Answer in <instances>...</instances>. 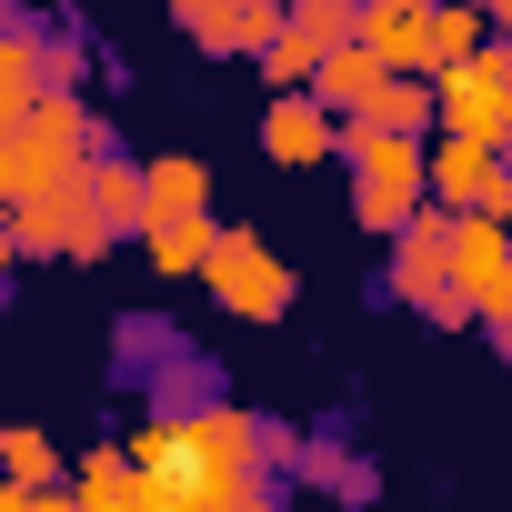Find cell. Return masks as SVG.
Here are the masks:
<instances>
[{
	"label": "cell",
	"instance_id": "obj_18",
	"mask_svg": "<svg viewBox=\"0 0 512 512\" xmlns=\"http://www.w3.org/2000/svg\"><path fill=\"white\" fill-rule=\"evenodd\" d=\"M492 342H502V362H512V332H492Z\"/></svg>",
	"mask_w": 512,
	"mask_h": 512
},
{
	"label": "cell",
	"instance_id": "obj_13",
	"mask_svg": "<svg viewBox=\"0 0 512 512\" xmlns=\"http://www.w3.org/2000/svg\"><path fill=\"white\" fill-rule=\"evenodd\" d=\"M151 171V221H171V211H211V171L191 161V151H161V161H141Z\"/></svg>",
	"mask_w": 512,
	"mask_h": 512
},
{
	"label": "cell",
	"instance_id": "obj_17",
	"mask_svg": "<svg viewBox=\"0 0 512 512\" xmlns=\"http://www.w3.org/2000/svg\"><path fill=\"white\" fill-rule=\"evenodd\" d=\"M502 211H512V141H502Z\"/></svg>",
	"mask_w": 512,
	"mask_h": 512
},
{
	"label": "cell",
	"instance_id": "obj_14",
	"mask_svg": "<svg viewBox=\"0 0 512 512\" xmlns=\"http://www.w3.org/2000/svg\"><path fill=\"white\" fill-rule=\"evenodd\" d=\"M241 11H251V0H171V21H181L211 61H241Z\"/></svg>",
	"mask_w": 512,
	"mask_h": 512
},
{
	"label": "cell",
	"instance_id": "obj_9",
	"mask_svg": "<svg viewBox=\"0 0 512 512\" xmlns=\"http://www.w3.org/2000/svg\"><path fill=\"white\" fill-rule=\"evenodd\" d=\"M432 201H452V211H502V141L432 131Z\"/></svg>",
	"mask_w": 512,
	"mask_h": 512
},
{
	"label": "cell",
	"instance_id": "obj_16",
	"mask_svg": "<svg viewBox=\"0 0 512 512\" xmlns=\"http://www.w3.org/2000/svg\"><path fill=\"white\" fill-rule=\"evenodd\" d=\"M492 31H502V41H512V0H492Z\"/></svg>",
	"mask_w": 512,
	"mask_h": 512
},
{
	"label": "cell",
	"instance_id": "obj_1",
	"mask_svg": "<svg viewBox=\"0 0 512 512\" xmlns=\"http://www.w3.org/2000/svg\"><path fill=\"white\" fill-rule=\"evenodd\" d=\"M131 452L151 472V512H262L272 502L262 412H161L151 432H131Z\"/></svg>",
	"mask_w": 512,
	"mask_h": 512
},
{
	"label": "cell",
	"instance_id": "obj_2",
	"mask_svg": "<svg viewBox=\"0 0 512 512\" xmlns=\"http://www.w3.org/2000/svg\"><path fill=\"white\" fill-rule=\"evenodd\" d=\"M141 221H151V171L91 151L61 191L11 201V251H21V262H61V251H71V262H101V251L121 231H141Z\"/></svg>",
	"mask_w": 512,
	"mask_h": 512
},
{
	"label": "cell",
	"instance_id": "obj_12",
	"mask_svg": "<svg viewBox=\"0 0 512 512\" xmlns=\"http://www.w3.org/2000/svg\"><path fill=\"white\" fill-rule=\"evenodd\" d=\"M141 241H151V272H201L211 241H221V221L211 211H171V221H141Z\"/></svg>",
	"mask_w": 512,
	"mask_h": 512
},
{
	"label": "cell",
	"instance_id": "obj_7",
	"mask_svg": "<svg viewBox=\"0 0 512 512\" xmlns=\"http://www.w3.org/2000/svg\"><path fill=\"white\" fill-rule=\"evenodd\" d=\"M442 81V131H472V141H512V41L492 31L472 61L432 71Z\"/></svg>",
	"mask_w": 512,
	"mask_h": 512
},
{
	"label": "cell",
	"instance_id": "obj_6",
	"mask_svg": "<svg viewBox=\"0 0 512 512\" xmlns=\"http://www.w3.org/2000/svg\"><path fill=\"white\" fill-rule=\"evenodd\" d=\"M201 282H211V302L231 322H282L292 312V272H282V251L262 231H221L211 262H201Z\"/></svg>",
	"mask_w": 512,
	"mask_h": 512
},
{
	"label": "cell",
	"instance_id": "obj_3",
	"mask_svg": "<svg viewBox=\"0 0 512 512\" xmlns=\"http://www.w3.org/2000/svg\"><path fill=\"white\" fill-rule=\"evenodd\" d=\"M342 161H352V221H362V231H382V241L432 201V131L342 121Z\"/></svg>",
	"mask_w": 512,
	"mask_h": 512
},
{
	"label": "cell",
	"instance_id": "obj_11",
	"mask_svg": "<svg viewBox=\"0 0 512 512\" xmlns=\"http://www.w3.org/2000/svg\"><path fill=\"white\" fill-rule=\"evenodd\" d=\"M382 81H392V61H382V51H372L362 31H352L342 51H322V71H312V91H322V101H332L342 121H352V111H362V101H372Z\"/></svg>",
	"mask_w": 512,
	"mask_h": 512
},
{
	"label": "cell",
	"instance_id": "obj_4",
	"mask_svg": "<svg viewBox=\"0 0 512 512\" xmlns=\"http://www.w3.org/2000/svg\"><path fill=\"white\" fill-rule=\"evenodd\" d=\"M91 151H101V121L81 111V91H41L21 121H0V201H41V191H61Z\"/></svg>",
	"mask_w": 512,
	"mask_h": 512
},
{
	"label": "cell",
	"instance_id": "obj_5",
	"mask_svg": "<svg viewBox=\"0 0 512 512\" xmlns=\"http://www.w3.org/2000/svg\"><path fill=\"white\" fill-rule=\"evenodd\" d=\"M452 231H462L452 201H422V211L392 231V302H412V312L442 322V332L472 322V292H462V272H452Z\"/></svg>",
	"mask_w": 512,
	"mask_h": 512
},
{
	"label": "cell",
	"instance_id": "obj_19",
	"mask_svg": "<svg viewBox=\"0 0 512 512\" xmlns=\"http://www.w3.org/2000/svg\"><path fill=\"white\" fill-rule=\"evenodd\" d=\"M482 11H492V0H482Z\"/></svg>",
	"mask_w": 512,
	"mask_h": 512
},
{
	"label": "cell",
	"instance_id": "obj_8",
	"mask_svg": "<svg viewBox=\"0 0 512 512\" xmlns=\"http://www.w3.org/2000/svg\"><path fill=\"white\" fill-rule=\"evenodd\" d=\"M262 151H272L282 171H322V161H342V111H332L322 91H272Z\"/></svg>",
	"mask_w": 512,
	"mask_h": 512
},
{
	"label": "cell",
	"instance_id": "obj_10",
	"mask_svg": "<svg viewBox=\"0 0 512 512\" xmlns=\"http://www.w3.org/2000/svg\"><path fill=\"white\" fill-rule=\"evenodd\" d=\"M362 41L392 71H432V0H362Z\"/></svg>",
	"mask_w": 512,
	"mask_h": 512
},
{
	"label": "cell",
	"instance_id": "obj_15",
	"mask_svg": "<svg viewBox=\"0 0 512 512\" xmlns=\"http://www.w3.org/2000/svg\"><path fill=\"white\" fill-rule=\"evenodd\" d=\"M492 31H482V0H432V71H452V61H472Z\"/></svg>",
	"mask_w": 512,
	"mask_h": 512
}]
</instances>
